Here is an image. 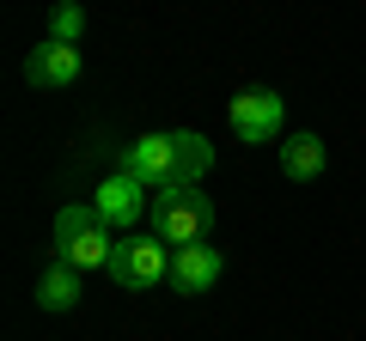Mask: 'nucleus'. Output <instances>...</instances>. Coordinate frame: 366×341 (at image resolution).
<instances>
[{"mask_svg": "<svg viewBox=\"0 0 366 341\" xmlns=\"http://www.w3.org/2000/svg\"><path fill=\"white\" fill-rule=\"evenodd\" d=\"M79 292H86L79 268H67V263H49V268L37 275V311H74V305H79Z\"/></svg>", "mask_w": 366, "mask_h": 341, "instance_id": "nucleus-10", "label": "nucleus"}, {"mask_svg": "<svg viewBox=\"0 0 366 341\" xmlns=\"http://www.w3.org/2000/svg\"><path fill=\"white\" fill-rule=\"evenodd\" d=\"M171 158H177V183L171 189H196L202 177L214 170V146H208V134H196V128L171 134Z\"/></svg>", "mask_w": 366, "mask_h": 341, "instance_id": "nucleus-9", "label": "nucleus"}, {"mask_svg": "<svg viewBox=\"0 0 366 341\" xmlns=\"http://www.w3.org/2000/svg\"><path fill=\"white\" fill-rule=\"evenodd\" d=\"M122 177H134V183L159 189L165 195L171 183H177V158H171V134H134V146H122Z\"/></svg>", "mask_w": 366, "mask_h": 341, "instance_id": "nucleus-5", "label": "nucleus"}, {"mask_svg": "<svg viewBox=\"0 0 366 341\" xmlns=\"http://www.w3.org/2000/svg\"><path fill=\"white\" fill-rule=\"evenodd\" d=\"M220 250L214 244H189V250H171V287L183 292V299H196V292H208L214 280H220Z\"/></svg>", "mask_w": 366, "mask_h": 341, "instance_id": "nucleus-8", "label": "nucleus"}, {"mask_svg": "<svg viewBox=\"0 0 366 341\" xmlns=\"http://www.w3.org/2000/svg\"><path fill=\"white\" fill-rule=\"evenodd\" d=\"M324 141H317V134H287V141H281V170H287L293 183H312L317 170H324Z\"/></svg>", "mask_w": 366, "mask_h": 341, "instance_id": "nucleus-11", "label": "nucleus"}, {"mask_svg": "<svg viewBox=\"0 0 366 341\" xmlns=\"http://www.w3.org/2000/svg\"><path fill=\"white\" fill-rule=\"evenodd\" d=\"M79 31H86V13H79V6H55L49 13V37L55 43H79Z\"/></svg>", "mask_w": 366, "mask_h": 341, "instance_id": "nucleus-12", "label": "nucleus"}, {"mask_svg": "<svg viewBox=\"0 0 366 341\" xmlns=\"http://www.w3.org/2000/svg\"><path fill=\"white\" fill-rule=\"evenodd\" d=\"M92 208L104 213V225H110V232H122V238H129V232H134V220L147 213V183H134V177H122V170H117V177H104V183H98Z\"/></svg>", "mask_w": 366, "mask_h": 341, "instance_id": "nucleus-6", "label": "nucleus"}, {"mask_svg": "<svg viewBox=\"0 0 366 341\" xmlns=\"http://www.w3.org/2000/svg\"><path fill=\"white\" fill-rule=\"evenodd\" d=\"M104 275L117 280L122 292H147V287H159V280H171V256H165V244H159L153 232H129V238H117Z\"/></svg>", "mask_w": 366, "mask_h": 341, "instance_id": "nucleus-3", "label": "nucleus"}, {"mask_svg": "<svg viewBox=\"0 0 366 341\" xmlns=\"http://www.w3.org/2000/svg\"><path fill=\"white\" fill-rule=\"evenodd\" d=\"M79 67H86L79 43H55V37H43L37 49L25 55V79H31V86H74Z\"/></svg>", "mask_w": 366, "mask_h": 341, "instance_id": "nucleus-7", "label": "nucleus"}, {"mask_svg": "<svg viewBox=\"0 0 366 341\" xmlns=\"http://www.w3.org/2000/svg\"><path fill=\"white\" fill-rule=\"evenodd\" d=\"M208 232H214V201L202 189H165V195H153V238L165 250L208 244Z\"/></svg>", "mask_w": 366, "mask_h": 341, "instance_id": "nucleus-2", "label": "nucleus"}, {"mask_svg": "<svg viewBox=\"0 0 366 341\" xmlns=\"http://www.w3.org/2000/svg\"><path fill=\"white\" fill-rule=\"evenodd\" d=\"M110 250H117V232L104 225V213L92 208H61L55 213V263L67 268H110Z\"/></svg>", "mask_w": 366, "mask_h": 341, "instance_id": "nucleus-1", "label": "nucleus"}, {"mask_svg": "<svg viewBox=\"0 0 366 341\" xmlns=\"http://www.w3.org/2000/svg\"><path fill=\"white\" fill-rule=\"evenodd\" d=\"M281 116H287V98L274 92V86H244V92H232V104H226V122H232L238 141L262 146L281 134Z\"/></svg>", "mask_w": 366, "mask_h": 341, "instance_id": "nucleus-4", "label": "nucleus"}]
</instances>
